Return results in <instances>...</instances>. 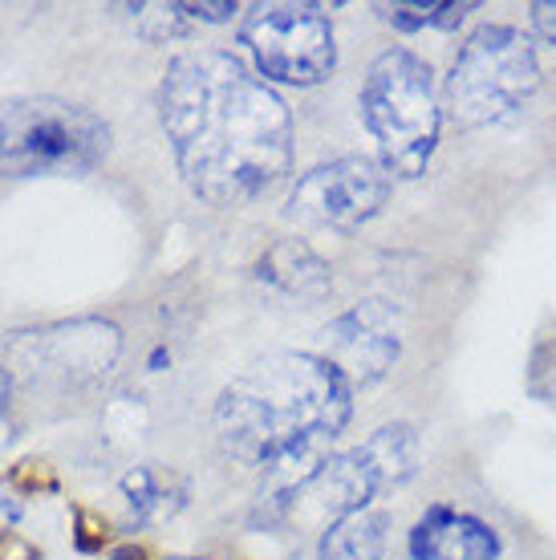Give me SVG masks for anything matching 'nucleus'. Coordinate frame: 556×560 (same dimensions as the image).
Listing matches in <instances>:
<instances>
[{
    "instance_id": "f257e3e1",
    "label": "nucleus",
    "mask_w": 556,
    "mask_h": 560,
    "mask_svg": "<svg viewBox=\"0 0 556 560\" xmlns=\"http://www.w3.org/2000/svg\"><path fill=\"white\" fill-rule=\"evenodd\" d=\"M159 122L183 183L211 208L265 196L292 167L289 106L228 49H187L171 61Z\"/></svg>"
},
{
    "instance_id": "f03ea898",
    "label": "nucleus",
    "mask_w": 556,
    "mask_h": 560,
    "mask_svg": "<svg viewBox=\"0 0 556 560\" xmlns=\"http://www.w3.org/2000/svg\"><path fill=\"white\" fill-rule=\"evenodd\" d=\"M354 415L349 386L321 353H268L216 402V434L232 459L273 479V500L301 488Z\"/></svg>"
},
{
    "instance_id": "7ed1b4c3",
    "label": "nucleus",
    "mask_w": 556,
    "mask_h": 560,
    "mask_svg": "<svg viewBox=\"0 0 556 560\" xmlns=\"http://www.w3.org/2000/svg\"><path fill=\"white\" fill-rule=\"evenodd\" d=\"M358 106L390 179L427 175L443 130V90L435 82L431 61L406 45L378 54L362 78Z\"/></svg>"
},
{
    "instance_id": "20e7f679",
    "label": "nucleus",
    "mask_w": 556,
    "mask_h": 560,
    "mask_svg": "<svg viewBox=\"0 0 556 560\" xmlns=\"http://www.w3.org/2000/svg\"><path fill=\"white\" fill-rule=\"evenodd\" d=\"M541 90V57L532 33L479 25L467 33L443 82V110L467 130L508 122Z\"/></svg>"
},
{
    "instance_id": "39448f33",
    "label": "nucleus",
    "mask_w": 556,
    "mask_h": 560,
    "mask_svg": "<svg viewBox=\"0 0 556 560\" xmlns=\"http://www.w3.org/2000/svg\"><path fill=\"white\" fill-rule=\"evenodd\" d=\"M111 127L78 102L9 98L0 102V175H85L106 163Z\"/></svg>"
},
{
    "instance_id": "423d86ee",
    "label": "nucleus",
    "mask_w": 556,
    "mask_h": 560,
    "mask_svg": "<svg viewBox=\"0 0 556 560\" xmlns=\"http://www.w3.org/2000/svg\"><path fill=\"white\" fill-rule=\"evenodd\" d=\"M240 42L256 73L280 85H321L337 66L334 21L321 4H252Z\"/></svg>"
},
{
    "instance_id": "0eeeda50",
    "label": "nucleus",
    "mask_w": 556,
    "mask_h": 560,
    "mask_svg": "<svg viewBox=\"0 0 556 560\" xmlns=\"http://www.w3.org/2000/svg\"><path fill=\"white\" fill-rule=\"evenodd\" d=\"M394 179L370 154H346L334 163L305 171L292 183L285 215L292 224L329 228V232H358L386 208Z\"/></svg>"
},
{
    "instance_id": "6e6552de",
    "label": "nucleus",
    "mask_w": 556,
    "mask_h": 560,
    "mask_svg": "<svg viewBox=\"0 0 556 560\" xmlns=\"http://www.w3.org/2000/svg\"><path fill=\"white\" fill-rule=\"evenodd\" d=\"M321 358L334 365L337 374L358 390V386H374L394 370V362L403 358V322L398 308L370 296L346 308L341 317L321 329Z\"/></svg>"
},
{
    "instance_id": "1a4fd4ad",
    "label": "nucleus",
    "mask_w": 556,
    "mask_h": 560,
    "mask_svg": "<svg viewBox=\"0 0 556 560\" xmlns=\"http://www.w3.org/2000/svg\"><path fill=\"white\" fill-rule=\"evenodd\" d=\"M410 560H500V533L451 504H431L406 536Z\"/></svg>"
},
{
    "instance_id": "9d476101",
    "label": "nucleus",
    "mask_w": 556,
    "mask_h": 560,
    "mask_svg": "<svg viewBox=\"0 0 556 560\" xmlns=\"http://www.w3.org/2000/svg\"><path fill=\"white\" fill-rule=\"evenodd\" d=\"M256 280L285 296L309 301V305H317V301L334 293V268L325 265L305 240H277L256 260Z\"/></svg>"
},
{
    "instance_id": "9b49d317",
    "label": "nucleus",
    "mask_w": 556,
    "mask_h": 560,
    "mask_svg": "<svg viewBox=\"0 0 556 560\" xmlns=\"http://www.w3.org/2000/svg\"><path fill=\"white\" fill-rule=\"evenodd\" d=\"M349 459L358 463V471H362V479L370 483L374 495L403 488L418 471L415 427H410V422H386V427H378L366 443H358V447L349 451Z\"/></svg>"
},
{
    "instance_id": "f8f14e48",
    "label": "nucleus",
    "mask_w": 556,
    "mask_h": 560,
    "mask_svg": "<svg viewBox=\"0 0 556 560\" xmlns=\"http://www.w3.org/2000/svg\"><path fill=\"white\" fill-rule=\"evenodd\" d=\"M390 540V516L382 508H358L325 524L317 560H382Z\"/></svg>"
},
{
    "instance_id": "ddd939ff",
    "label": "nucleus",
    "mask_w": 556,
    "mask_h": 560,
    "mask_svg": "<svg viewBox=\"0 0 556 560\" xmlns=\"http://www.w3.org/2000/svg\"><path fill=\"white\" fill-rule=\"evenodd\" d=\"M123 495L139 524H154L167 520L183 508V488H175V479H163L151 467H135L123 476Z\"/></svg>"
},
{
    "instance_id": "4468645a",
    "label": "nucleus",
    "mask_w": 556,
    "mask_h": 560,
    "mask_svg": "<svg viewBox=\"0 0 556 560\" xmlns=\"http://www.w3.org/2000/svg\"><path fill=\"white\" fill-rule=\"evenodd\" d=\"M467 13H475V4H455V0H410V4H386L382 9L386 25L398 28V33H418V28L451 33L467 21Z\"/></svg>"
},
{
    "instance_id": "2eb2a0df",
    "label": "nucleus",
    "mask_w": 556,
    "mask_h": 560,
    "mask_svg": "<svg viewBox=\"0 0 556 560\" xmlns=\"http://www.w3.org/2000/svg\"><path fill=\"white\" fill-rule=\"evenodd\" d=\"M183 16H192V21H208V25H223V21H232L240 13L232 0H220V4H175Z\"/></svg>"
},
{
    "instance_id": "dca6fc26",
    "label": "nucleus",
    "mask_w": 556,
    "mask_h": 560,
    "mask_svg": "<svg viewBox=\"0 0 556 560\" xmlns=\"http://www.w3.org/2000/svg\"><path fill=\"white\" fill-rule=\"evenodd\" d=\"M529 13H532V33L541 42L556 45V0H536Z\"/></svg>"
},
{
    "instance_id": "f3484780",
    "label": "nucleus",
    "mask_w": 556,
    "mask_h": 560,
    "mask_svg": "<svg viewBox=\"0 0 556 560\" xmlns=\"http://www.w3.org/2000/svg\"><path fill=\"white\" fill-rule=\"evenodd\" d=\"M9 390H13V386H9V370L0 365V415H4V407H9Z\"/></svg>"
},
{
    "instance_id": "a211bd4d",
    "label": "nucleus",
    "mask_w": 556,
    "mask_h": 560,
    "mask_svg": "<svg viewBox=\"0 0 556 560\" xmlns=\"http://www.w3.org/2000/svg\"><path fill=\"white\" fill-rule=\"evenodd\" d=\"M167 362H171V353H167V350H154V353H151V370H163Z\"/></svg>"
},
{
    "instance_id": "6ab92c4d",
    "label": "nucleus",
    "mask_w": 556,
    "mask_h": 560,
    "mask_svg": "<svg viewBox=\"0 0 556 560\" xmlns=\"http://www.w3.org/2000/svg\"><path fill=\"white\" fill-rule=\"evenodd\" d=\"M111 560H142V552H139V548H118Z\"/></svg>"
},
{
    "instance_id": "aec40b11",
    "label": "nucleus",
    "mask_w": 556,
    "mask_h": 560,
    "mask_svg": "<svg viewBox=\"0 0 556 560\" xmlns=\"http://www.w3.org/2000/svg\"><path fill=\"white\" fill-rule=\"evenodd\" d=\"M167 560H199V557H167Z\"/></svg>"
}]
</instances>
